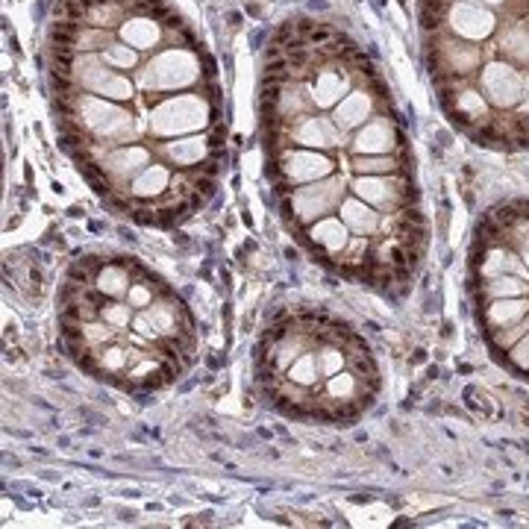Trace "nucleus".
Listing matches in <instances>:
<instances>
[{"instance_id": "obj_3", "label": "nucleus", "mask_w": 529, "mask_h": 529, "mask_svg": "<svg viewBox=\"0 0 529 529\" xmlns=\"http://www.w3.org/2000/svg\"><path fill=\"white\" fill-rule=\"evenodd\" d=\"M59 341L97 382L126 394L174 385L197 356L200 329L179 291L129 253H86L56 294Z\"/></svg>"}, {"instance_id": "obj_5", "label": "nucleus", "mask_w": 529, "mask_h": 529, "mask_svg": "<svg viewBox=\"0 0 529 529\" xmlns=\"http://www.w3.org/2000/svg\"><path fill=\"white\" fill-rule=\"evenodd\" d=\"M471 300L491 356L529 382V200H503L476 224Z\"/></svg>"}, {"instance_id": "obj_4", "label": "nucleus", "mask_w": 529, "mask_h": 529, "mask_svg": "<svg viewBox=\"0 0 529 529\" xmlns=\"http://www.w3.org/2000/svg\"><path fill=\"white\" fill-rule=\"evenodd\" d=\"M253 368L264 400L303 423L350 426L382 388L365 335L320 306H288L271 315L259 333Z\"/></svg>"}, {"instance_id": "obj_1", "label": "nucleus", "mask_w": 529, "mask_h": 529, "mask_svg": "<svg viewBox=\"0 0 529 529\" xmlns=\"http://www.w3.org/2000/svg\"><path fill=\"white\" fill-rule=\"evenodd\" d=\"M259 123L288 235L347 282L409 288L429 227L406 121L370 56L335 24H280L264 47Z\"/></svg>"}, {"instance_id": "obj_2", "label": "nucleus", "mask_w": 529, "mask_h": 529, "mask_svg": "<svg viewBox=\"0 0 529 529\" xmlns=\"http://www.w3.org/2000/svg\"><path fill=\"white\" fill-rule=\"evenodd\" d=\"M47 83L62 150L132 224L206 209L227 162L218 62L168 0H56Z\"/></svg>"}]
</instances>
